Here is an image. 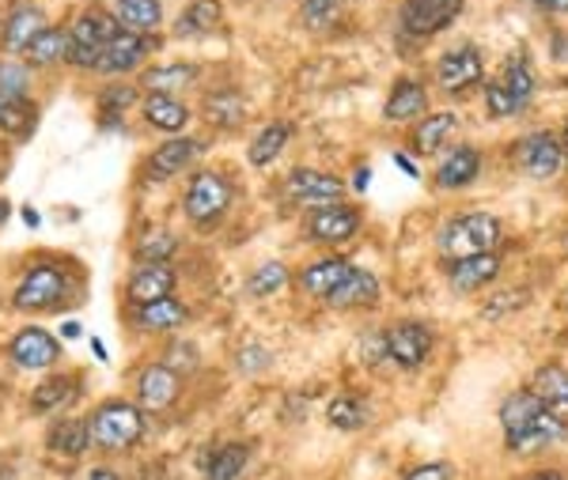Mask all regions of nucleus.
<instances>
[{"label":"nucleus","instance_id":"nucleus-26","mask_svg":"<svg viewBox=\"0 0 568 480\" xmlns=\"http://www.w3.org/2000/svg\"><path fill=\"white\" fill-rule=\"evenodd\" d=\"M45 27H50V23H45L42 8L23 4V8H16L4 23H0V45H4L8 53H23L27 45H31L45 31Z\"/></svg>","mask_w":568,"mask_h":480},{"label":"nucleus","instance_id":"nucleus-21","mask_svg":"<svg viewBox=\"0 0 568 480\" xmlns=\"http://www.w3.org/2000/svg\"><path fill=\"white\" fill-rule=\"evenodd\" d=\"M175 284L179 273L171 265H136L130 284H125V299H130V307H144V303L175 295Z\"/></svg>","mask_w":568,"mask_h":480},{"label":"nucleus","instance_id":"nucleus-16","mask_svg":"<svg viewBox=\"0 0 568 480\" xmlns=\"http://www.w3.org/2000/svg\"><path fill=\"white\" fill-rule=\"evenodd\" d=\"M8 359L23 371H45L61 359V340L42 326H23L8 340Z\"/></svg>","mask_w":568,"mask_h":480},{"label":"nucleus","instance_id":"nucleus-27","mask_svg":"<svg viewBox=\"0 0 568 480\" xmlns=\"http://www.w3.org/2000/svg\"><path fill=\"white\" fill-rule=\"evenodd\" d=\"M530 394L546 405L549 412H557L561 420H568V367L561 364H542L530 375Z\"/></svg>","mask_w":568,"mask_h":480},{"label":"nucleus","instance_id":"nucleus-43","mask_svg":"<svg viewBox=\"0 0 568 480\" xmlns=\"http://www.w3.org/2000/svg\"><path fill=\"white\" fill-rule=\"evenodd\" d=\"M342 16V0H304V23L311 31H326Z\"/></svg>","mask_w":568,"mask_h":480},{"label":"nucleus","instance_id":"nucleus-22","mask_svg":"<svg viewBox=\"0 0 568 480\" xmlns=\"http://www.w3.org/2000/svg\"><path fill=\"white\" fill-rule=\"evenodd\" d=\"M459 125H463V118L455 114V110H436V114L417 118V125L409 129V147H414L417 155L444 152L447 141L459 133Z\"/></svg>","mask_w":568,"mask_h":480},{"label":"nucleus","instance_id":"nucleus-55","mask_svg":"<svg viewBox=\"0 0 568 480\" xmlns=\"http://www.w3.org/2000/svg\"><path fill=\"white\" fill-rule=\"evenodd\" d=\"M61 329H65V337H69V340H77V337H80V321H65Z\"/></svg>","mask_w":568,"mask_h":480},{"label":"nucleus","instance_id":"nucleus-13","mask_svg":"<svg viewBox=\"0 0 568 480\" xmlns=\"http://www.w3.org/2000/svg\"><path fill=\"white\" fill-rule=\"evenodd\" d=\"M284 197L296 208H323L334 205V201L345 197V182L329 171H315V167H296L284 178Z\"/></svg>","mask_w":568,"mask_h":480},{"label":"nucleus","instance_id":"nucleus-37","mask_svg":"<svg viewBox=\"0 0 568 480\" xmlns=\"http://www.w3.org/2000/svg\"><path fill=\"white\" fill-rule=\"evenodd\" d=\"M201 76L197 64H160V69H152L149 76H144V88H149V95H175V91L190 88L194 80Z\"/></svg>","mask_w":568,"mask_h":480},{"label":"nucleus","instance_id":"nucleus-4","mask_svg":"<svg viewBox=\"0 0 568 480\" xmlns=\"http://www.w3.org/2000/svg\"><path fill=\"white\" fill-rule=\"evenodd\" d=\"M535 69H530L527 53H511L504 61V69L493 80H485V114L493 122H504V118H516L535 103Z\"/></svg>","mask_w":568,"mask_h":480},{"label":"nucleus","instance_id":"nucleus-7","mask_svg":"<svg viewBox=\"0 0 568 480\" xmlns=\"http://www.w3.org/2000/svg\"><path fill=\"white\" fill-rule=\"evenodd\" d=\"M383 337V359H390L402 371H420L428 364L436 348V334L425 321H390L387 329H379Z\"/></svg>","mask_w":568,"mask_h":480},{"label":"nucleus","instance_id":"nucleus-20","mask_svg":"<svg viewBox=\"0 0 568 480\" xmlns=\"http://www.w3.org/2000/svg\"><path fill=\"white\" fill-rule=\"evenodd\" d=\"M428 114V88L420 84L417 76H398L390 84V95L383 103V118L390 125H406V122H417V118Z\"/></svg>","mask_w":568,"mask_h":480},{"label":"nucleus","instance_id":"nucleus-54","mask_svg":"<svg viewBox=\"0 0 568 480\" xmlns=\"http://www.w3.org/2000/svg\"><path fill=\"white\" fill-rule=\"evenodd\" d=\"M91 353L99 356V364H106V345H103V340H91Z\"/></svg>","mask_w":568,"mask_h":480},{"label":"nucleus","instance_id":"nucleus-58","mask_svg":"<svg viewBox=\"0 0 568 480\" xmlns=\"http://www.w3.org/2000/svg\"><path fill=\"white\" fill-rule=\"evenodd\" d=\"M565 246H568V231H565Z\"/></svg>","mask_w":568,"mask_h":480},{"label":"nucleus","instance_id":"nucleus-46","mask_svg":"<svg viewBox=\"0 0 568 480\" xmlns=\"http://www.w3.org/2000/svg\"><path fill=\"white\" fill-rule=\"evenodd\" d=\"M270 364H273V353H265L262 345H251V348H243V353H240V371H246V375H258Z\"/></svg>","mask_w":568,"mask_h":480},{"label":"nucleus","instance_id":"nucleus-1","mask_svg":"<svg viewBox=\"0 0 568 480\" xmlns=\"http://www.w3.org/2000/svg\"><path fill=\"white\" fill-rule=\"evenodd\" d=\"M497 420H500L504 450L516 458L542 455V450H554L557 442L568 439V420L549 412L530 390H511L504 397Z\"/></svg>","mask_w":568,"mask_h":480},{"label":"nucleus","instance_id":"nucleus-25","mask_svg":"<svg viewBox=\"0 0 568 480\" xmlns=\"http://www.w3.org/2000/svg\"><path fill=\"white\" fill-rule=\"evenodd\" d=\"M205 480H240L251 466V442H224V447H209L197 458Z\"/></svg>","mask_w":568,"mask_h":480},{"label":"nucleus","instance_id":"nucleus-24","mask_svg":"<svg viewBox=\"0 0 568 480\" xmlns=\"http://www.w3.org/2000/svg\"><path fill=\"white\" fill-rule=\"evenodd\" d=\"M133 326L141 329V334H175V329L186 326L190 310L186 303L175 299V295H168V299H155V303H144V307H133Z\"/></svg>","mask_w":568,"mask_h":480},{"label":"nucleus","instance_id":"nucleus-6","mask_svg":"<svg viewBox=\"0 0 568 480\" xmlns=\"http://www.w3.org/2000/svg\"><path fill=\"white\" fill-rule=\"evenodd\" d=\"M232 197H235V190L224 174L197 171L186 186V201H182V208H186V219L197 231H213L220 219L227 216V208H232Z\"/></svg>","mask_w":568,"mask_h":480},{"label":"nucleus","instance_id":"nucleus-8","mask_svg":"<svg viewBox=\"0 0 568 480\" xmlns=\"http://www.w3.org/2000/svg\"><path fill=\"white\" fill-rule=\"evenodd\" d=\"M65 292H69V273L53 262H39L20 276V284L12 292V307L23 314L53 310L65 299Z\"/></svg>","mask_w":568,"mask_h":480},{"label":"nucleus","instance_id":"nucleus-28","mask_svg":"<svg viewBox=\"0 0 568 480\" xmlns=\"http://www.w3.org/2000/svg\"><path fill=\"white\" fill-rule=\"evenodd\" d=\"M375 303H379V276H375L372 269H353L349 280H345L342 288L326 299V307L364 310V307H375Z\"/></svg>","mask_w":568,"mask_h":480},{"label":"nucleus","instance_id":"nucleus-3","mask_svg":"<svg viewBox=\"0 0 568 480\" xmlns=\"http://www.w3.org/2000/svg\"><path fill=\"white\" fill-rule=\"evenodd\" d=\"M504 243V224L493 212H459L447 216L436 231L439 257H466V254H493Z\"/></svg>","mask_w":568,"mask_h":480},{"label":"nucleus","instance_id":"nucleus-33","mask_svg":"<svg viewBox=\"0 0 568 480\" xmlns=\"http://www.w3.org/2000/svg\"><path fill=\"white\" fill-rule=\"evenodd\" d=\"M118 23H125V31L136 34H155V27L163 23V4L160 0H114Z\"/></svg>","mask_w":568,"mask_h":480},{"label":"nucleus","instance_id":"nucleus-9","mask_svg":"<svg viewBox=\"0 0 568 480\" xmlns=\"http://www.w3.org/2000/svg\"><path fill=\"white\" fill-rule=\"evenodd\" d=\"M511 163H516L530 182H554L557 174L565 171L561 141H557V133H549V129H530V133H524L511 144Z\"/></svg>","mask_w":568,"mask_h":480},{"label":"nucleus","instance_id":"nucleus-49","mask_svg":"<svg viewBox=\"0 0 568 480\" xmlns=\"http://www.w3.org/2000/svg\"><path fill=\"white\" fill-rule=\"evenodd\" d=\"M524 480H568L561 469H535V473H527Z\"/></svg>","mask_w":568,"mask_h":480},{"label":"nucleus","instance_id":"nucleus-45","mask_svg":"<svg viewBox=\"0 0 568 480\" xmlns=\"http://www.w3.org/2000/svg\"><path fill=\"white\" fill-rule=\"evenodd\" d=\"M402 480H455V466L452 461H425V466H414Z\"/></svg>","mask_w":568,"mask_h":480},{"label":"nucleus","instance_id":"nucleus-11","mask_svg":"<svg viewBox=\"0 0 568 480\" xmlns=\"http://www.w3.org/2000/svg\"><path fill=\"white\" fill-rule=\"evenodd\" d=\"M364 216L361 208L349 205V201H334V205H323V208H311L304 227H307V238L315 246H345L356 238V231H361Z\"/></svg>","mask_w":568,"mask_h":480},{"label":"nucleus","instance_id":"nucleus-34","mask_svg":"<svg viewBox=\"0 0 568 480\" xmlns=\"http://www.w3.org/2000/svg\"><path fill=\"white\" fill-rule=\"evenodd\" d=\"M72 397H77V378H72V375H53V378H45L39 390L31 394V412H39V417H50V412L65 409Z\"/></svg>","mask_w":568,"mask_h":480},{"label":"nucleus","instance_id":"nucleus-52","mask_svg":"<svg viewBox=\"0 0 568 480\" xmlns=\"http://www.w3.org/2000/svg\"><path fill=\"white\" fill-rule=\"evenodd\" d=\"M368 182H372V171L368 167H356V182H353V186L356 190H368Z\"/></svg>","mask_w":568,"mask_h":480},{"label":"nucleus","instance_id":"nucleus-57","mask_svg":"<svg viewBox=\"0 0 568 480\" xmlns=\"http://www.w3.org/2000/svg\"><path fill=\"white\" fill-rule=\"evenodd\" d=\"M4 219H8V205L0 201V224H4Z\"/></svg>","mask_w":568,"mask_h":480},{"label":"nucleus","instance_id":"nucleus-18","mask_svg":"<svg viewBox=\"0 0 568 480\" xmlns=\"http://www.w3.org/2000/svg\"><path fill=\"white\" fill-rule=\"evenodd\" d=\"M182 394V375H175L163 364H149L141 375H136V405L144 412H163L179 401Z\"/></svg>","mask_w":568,"mask_h":480},{"label":"nucleus","instance_id":"nucleus-29","mask_svg":"<svg viewBox=\"0 0 568 480\" xmlns=\"http://www.w3.org/2000/svg\"><path fill=\"white\" fill-rule=\"evenodd\" d=\"M45 447H50V455H53V458H65V461L84 458V450L91 447V436H88V417H65V420H53L50 436H45Z\"/></svg>","mask_w":568,"mask_h":480},{"label":"nucleus","instance_id":"nucleus-23","mask_svg":"<svg viewBox=\"0 0 568 480\" xmlns=\"http://www.w3.org/2000/svg\"><path fill=\"white\" fill-rule=\"evenodd\" d=\"M197 152H201V141H194V136H168V141L149 155V182L175 178V174H182L194 163Z\"/></svg>","mask_w":568,"mask_h":480},{"label":"nucleus","instance_id":"nucleus-31","mask_svg":"<svg viewBox=\"0 0 568 480\" xmlns=\"http://www.w3.org/2000/svg\"><path fill=\"white\" fill-rule=\"evenodd\" d=\"M23 53H27V64H31V69H50V64L69 61V53H72L69 27H45Z\"/></svg>","mask_w":568,"mask_h":480},{"label":"nucleus","instance_id":"nucleus-19","mask_svg":"<svg viewBox=\"0 0 568 480\" xmlns=\"http://www.w3.org/2000/svg\"><path fill=\"white\" fill-rule=\"evenodd\" d=\"M356 269L353 262H345V257H318V262H311V265H304L300 269V276H296V288L304 292V295H311V299H329L337 288H342L345 280H349V273Z\"/></svg>","mask_w":568,"mask_h":480},{"label":"nucleus","instance_id":"nucleus-38","mask_svg":"<svg viewBox=\"0 0 568 480\" xmlns=\"http://www.w3.org/2000/svg\"><path fill=\"white\" fill-rule=\"evenodd\" d=\"M368 417H372L368 405L353 394H342L326 405V420H329V428H337V431H361L364 423H368Z\"/></svg>","mask_w":568,"mask_h":480},{"label":"nucleus","instance_id":"nucleus-36","mask_svg":"<svg viewBox=\"0 0 568 480\" xmlns=\"http://www.w3.org/2000/svg\"><path fill=\"white\" fill-rule=\"evenodd\" d=\"M34 122H39V106L31 99L0 95V133L8 136H31Z\"/></svg>","mask_w":568,"mask_h":480},{"label":"nucleus","instance_id":"nucleus-48","mask_svg":"<svg viewBox=\"0 0 568 480\" xmlns=\"http://www.w3.org/2000/svg\"><path fill=\"white\" fill-rule=\"evenodd\" d=\"M535 8H542L549 16H565L568 12V0H530Z\"/></svg>","mask_w":568,"mask_h":480},{"label":"nucleus","instance_id":"nucleus-35","mask_svg":"<svg viewBox=\"0 0 568 480\" xmlns=\"http://www.w3.org/2000/svg\"><path fill=\"white\" fill-rule=\"evenodd\" d=\"M288 136H292V125L288 122H270L251 141V147H246V160H251L254 167H270V163L277 160L284 147H288Z\"/></svg>","mask_w":568,"mask_h":480},{"label":"nucleus","instance_id":"nucleus-50","mask_svg":"<svg viewBox=\"0 0 568 480\" xmlns=\"http://www.w3.org/2000/svg\"><path fill=\"white\" fill-rule=\"evenodd\" d=\"M88 480H122V473H114L110 466H95V469L88 473Z\"/></svg>","mask_w":568,"mask_h":480},{"label":"nucleus","instance_id":"nucleus-44","mask_svg":"<svg viewBox=\"0 0 568 480\" xmlns=\"http://www.w3.org/2000/svg\"><path fill=\"white\" fill-rule=\"evenodd\" d=\"M27 91H31V72H27V64L0 61V95L27 99Z\"/></svg>","mask_w":568,"mask_h":480},{"label":"nucleus","instance_id":"nucleus-51","mask_svg":"<svg viewBox=\"0 0 568 480\" xmlns=\"http://www.w3.org/2000/svg\"><path fill=\"white\" fill-rule=\"evenodd\" d=\"M394 163H398V167L406 171L409 178H420V171L414 167V160H409V155H402V152H398V155H394Z\"/></svg>","mask_w":568,"mask_h":480},{"label":"nucleus","instance_id":"nucleus-41","mask_svg":"<svg viewBox=\"0 0 568 480\" xmlns=\"http://www.w3.org/2000/svg\"><path fill=\"white\" fill-rule=\"evenodd\" d=\"M136 99H141V91L133 84H106L99 91V118H103V125H118V118H122Z\"/></svg>","mask_w":568,"mask_h":480},{"label":"nucleus","instance_id":"nucleus-40","mask_svg":"<svg viewBox=\"0 0 568 480\" xmlns=\"http://www.w3.org/2000/svg\"><path fill=\"white\" fill-rule=\"evenodd\" d=\"M243 99H240V91H216V95H209L205 99V118H209V125H220V129H235L243 122Z\"/></svg>","mask_w":568,"mask_h":480},{"label":"nucleus","instance_id":"nucleus-32","mask_svg":"<svg viewBox=\"0 0 568 480\" xmlns=\"http://www.w3.org/2000/svg\"><path fill=\"white\" fill-rule=\"evenodd\" d=\"M220 20H224V4L220 0H190L186 12L175 23V39H201V34H213Z\"/></svg>","mask_w":568,"mask_h":480},{"label":"nucleus","instance_id":"nucleus-5","mask_svg":"<svg viewBox=\"0 0 568 480\" xmlns=\"http://www.w3.org/2000/svg\"><path fill=\"white\" fill-rule=\"evenodd\" d=\"M118 31H122V23H118L114 12H106V8H99V4L84 8L69 27V39H72L69 64L72 69H84V72L99 69V58H103L106 42L114 39Z\"/></svg>","mask_w":568,"mask_h":480},{"label":"nucleus","instance_id":"nucleus-39","mask_svg":"<svg viewBox=\"0 0 568 480\" xmlns=\"http://www.w3.org/2000/svg\"><path fill=\"white\" fill-rule=\"evenodd\" d=\"M136 262L141 265H171V257L179 254V238L171 235V231H144L141 238H136Z\"/></svg>","mask_w":568,"mask_h":480},{"label":"nucleus","instance_id":"nucleus-17","mask_svg":"<svg viewBox=\"0 0 568 480\" xmlns=\"http://www.w3.org/2000/svg\"><path fill=\"white\" fill-rule=\"evenodd\" d=\"M152 50H155L152 34H136V31H125L122 27V31L106 42L103 58H99V72H106V76L133 72V69H141L144 58H152Z\"/></svg>","mask_w":568,"mask_h":480},{"label":"nucleus","instance_id":"nucleus-30","mask_svg":"<svg viewBox=\"0 0 568 480\" xmlns=\"http://www.w3.org/2000/svg\"><path fill=\"white\" fill-rule=\"evenodd\" d=\"M144 122L168 136H179L190 125V106L179 95H149L144 99Z\"/></svg>","mask_w":568,"mask_h":480},{"label":"nucleus","instance_id":"nucleus-10","mask_svg":"<svg viewBox=\"0 0 568 480\" xmlns=\"http://www.w3.org/2000/svg\"><path fill=\"white\" fill-rule=\"evenodd\" d=\"M466 0H402L398 8V31L406 34V39H436V34H444L447 27L463 16Z\"/></svg>","mask_w":568,"mask_h":480},{"label":"nucleus","instance_id":"nucleus-12","mask_svg":"<svg viewBox=\"0 0 568 480\" xmlns=\"http://www.w3.org/2000/svg\"><path fill=\"white\" fill-rule=\"evenodd\" d=\"M481 80H485V53L474 42L455 45V50H447L436 61V84L444 95H466Z\"/></svg>","mask_w":568,"mask_h":480},{"label":"nucleus","instance_id":"nucleus-47","mask_svg":"<svg viewBox=\"0 0 568 480\" xmlns=\"http://www.w3.org/2000/svg\"><path fill=\"white\" fill-rule=\"evenodd\" d=\"M524 303H527V292H500L485 303V314H489V318H500L508 307H524Z\"/></svg>","mask_w":568,"mask_h":480},{"label":"nucleus","instance_id":"nucleus-42","mask_svg":"<svg viewBox=\"0 0 568 480\" xmlns=\"http://www.w3.org/2000/svg\"><path fill=\"white\" fill-rule=\"evenodd\" d=\"M284 284H288V269H284L281 262H265V265H258V269L251 273L246 292H251L254 299H270V295H277Z\"/></svg>","mask_w":568,"mask_h":480},{"label":"nucleus","instance_id":"nucleus-15","mask_svg":"<svg viewBox=\"0 0 568 480\" xmlns=\"http://www.w3.org/2000/svg\"><path fill=\"white\" fill-rule=\"evenodd\" d=\"M481 167H485V155L481 147L474 144H455L439 155L436 171H433V186L444 190V193H455V190H466L481 178Z\"/></svg>","mask_w":568,"mask_h":480},{"label":"nucleus","instance_id":"nucleus-2","mask_svg":"<svg viewBox=\"0 0 568 480\" xmlns=\"http://www.w3.org/2000/svg\"><path fill=\"white\" fill-rule=\"evenodd\" d=\"M149 412L133 401H122V397H110V401L99 405L88 417V436L91 447L103 450V455H122V450H133L136 442L149 431Z\"/></svg>","mask_w":568,"mask_h":480},{"label":"nucleus","instance_id":"nucleus-53","mask_svg":"<svg viewBox=\"0 0 568 480\" xmlns=\"http://www.w3.org/2000/svg\"><path fill=\"white\" fill-rule=\"evenodd\" d=\"M23 224H27V227H39V224H42L39 212H34V208H23Z\"/></svg>","mask_w":568,"mask_h":480},{"label":"nucleus","instance_id":"nucleus-56","mask_svg":"<svg viewBox=\"0 0 568 480\" xmlns=\"http://www.w3.org/2000/svg\"><path fill=\"white\" fill-rule=\"evenodd\" d=\"M557 141H561V152H565V167H568V125L561 129V136H557Z\"/></svg>","mask_w":568,"mask_h":480},{"label":"nucleus","instance_id":"nucleus-59","mask_svg":"<svg viewBox=\"0 0 568 480\" xmlns=\"http://www.w3.org/2000/svg\"><path fill=\"white\" fill-rule=\"evenodd\" d=\"M565 307H568V299H565Z\"/></svg>","mask_w":568,"mask_h":480},{"label":"nucleus","instance_id":"nucleus-14","mask_svg":"<svg viewBox=\"0 0 568 480\" xmlns=\"http://www.w3.org/2000/svg\"><path fill=\"white\" fill-rule=\"evenodd\" d=\"M500 273H504V262H500V254H497V251H493V254L447 257V262H444L447 284H452L455 292H466V295L493 288V284L500 280Z\"/></svg>","mask_w":568,"mask_h":480}]
</instances>
